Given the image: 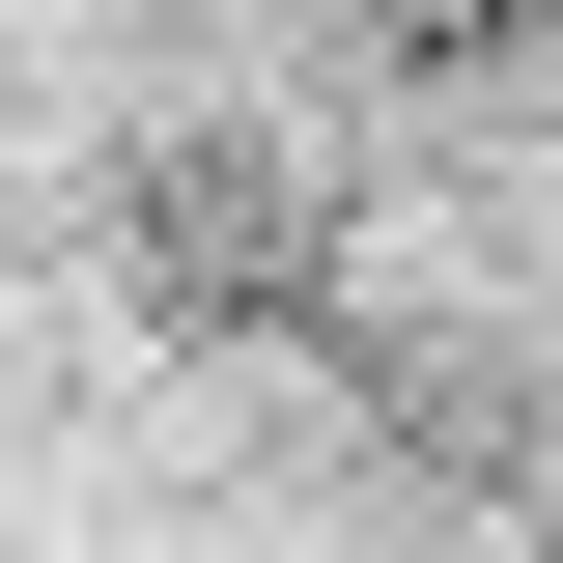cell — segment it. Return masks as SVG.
I'll return each mask as SVG.
<instances>
[{
	"label": "cell",
	"mask_w": 563,
	"mask_h": 563,
	"mask_svg": "<svg viewBox=\"0 0 563 563\" xmlns=\"http://www.w3.org/2000/svg\"><path fill=\"white\" fill-rule=\"evenodd\" d=\"M113 310H141L169 366H225V395L310 366V339L366 310V169L282 113V85H169V113L113 141Z\"/></svg>",
	"instance_id": "cell-1"
}]
</instances>
